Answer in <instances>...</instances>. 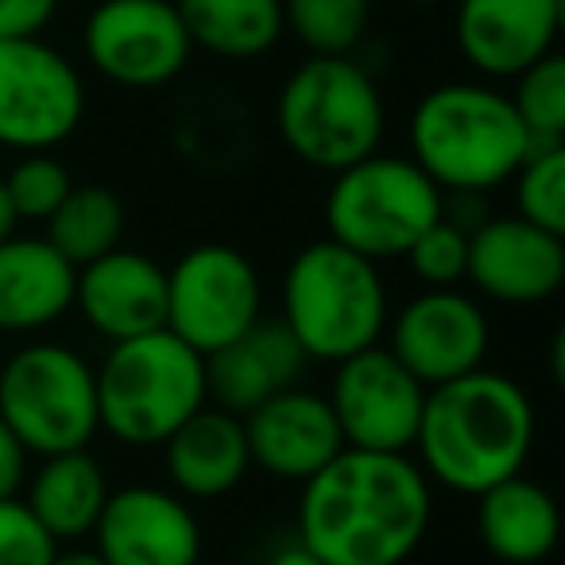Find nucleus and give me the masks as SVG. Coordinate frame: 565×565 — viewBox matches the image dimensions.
Wrapping results in <instances>:
<instances>
[{
  "label": "nucleus",
  "mask_w": 565,
  "mask_h": 565,
  "mask_svg": "<svg viewBox=\"0 0 565 565\" xmlns=\"http://www.w3.org/2000/svg\"><path fill=\"white\" fill-rule=\"evenodd\" d=\"M86 86L71 58L43 40L0 43V148L51 151L78 132Z\"/></svg>",
  "instance_id": "10"
},
{
  "label": "nucleus",
  "mask_w": 565,
  "mask_h": 565,
  "mask_svg": "<svg viewBox=\"0 0 565 565\" xmlns=\"http://www.w3.org/2000/svg\"><path fill=\"white\" fill-rule=\"evenodd\" d=\"M282 326L307 361L341 364L380 345L387 330V287L380 264L338 241H315L291 259L282 279Z\"/></svg>",
  "instance_id": "4"
},
{
  "label": "nucleus",
  "mask_w": 565,
  "mask_h": 565,
  "mask_svg": "<svg viewBox=\"0 0 565 565\" xmlns=\"http://www.w3.org/2000/svg\"><path fill=\"white\" fill-rule=\"evenodd\" d=\"M0 338H4V333H0ZM0 369H4V341H0Z\"/></svg>",
  "instance_id": "37"
},
{
  "label": "nucleus",
  "mask_w": 565,
  "mask_h": 565,
  "mask_svg": "<svg viewBox=\"0 0 565 565\" xmlns=\"http://www.w3.org/2000/svg\"><path fill=\"white\" fill-rule=\"evenodd\" d=\"M264 565H326V562H318L315 554H310L302 542H287V546H279L271 557H267Z\"/></svg>",
  "instance_id": "34"
},
{
  "label": "nucleus",
  "mask_w": 565,
  "mask_h": 565,
  "mask_svg": "<svg viewBox=\"0 0 565 565\" xmlns=\"http://www.w3.org/2000/svg\"><path fill=\"white\" fill-rule=\"evenodd\" d=\"M241 423L252 465H259L275 480H291V484H307L318 469H326L345 449L330 399L302 392L299 384L252 407Z\"/></svg>",
  "instance_id": "16"
},
{
  "label": "nucleus",
  "mask_w": 565,
  "mask_h": 565,
  "mask_svg": "<svg viewBox=\"0 0 565 565\" xmlns=\"http://www.w3.org/2000/svg\"><path fill=\"white\" fill-rule=\"evenodd\" d=\"M438 217H446V194L415 159L369 156L333 174L326 194L330 241L384 264L411 252V244Z\"/></svg>",
  "instance_id": "7"
},
{
  "label": "nucleus",
  "mask_w": 565,
  "mask_h": 565,
  "mask_svg": "<svg viewBox=\"0 0 565 565\" xmlns=\"http://www.w3.org/2000/svg\"><path fill=\"white\" fill-rule=\"evenodd\" d=\"M97 376V423L132 449L163 446L186 418L205 407V356L171 330L117 341Z\"/></svg>",
  "instance_id": "5"
},
{
  "label": "nucleus",
  "mask_w": 565,
  "mask_h": 565,
  "mask_svg": "<svg viewBox=\"0 0 565 565\" xmlns=\"http://www.w3.org/2000/svg\"><path fill=\"white\" fill-rule=\"evenodd\" d=\"M430 508L418 461L345 446L302 484L295 542L326 565H403L423 546Z\"/></svg>",
  "instance_id": "1"
},
{
  "label": "nucleus",
  "mask_w": 565,
  "mask_h": 565,
  "mask_svg": "<svg viewBox=\"0 0 565 565\" xmlns=\"http://www.w3.org/2000/svg\"><path fill=\"white\" fill-rule=\"evenodd\" d=\"M480 295L508 307H534L562 291L565 236L523 217H484L469 228V271Z\"/></svg>",
  "instance_id": "14"
},
{
  "label": "nucleus",
  "mask_w": 565,
  "mask_h": 565,
  "mask_svg": "<svg viewBox=\"0 0 565 565\" xmlns=\"http://www.w3.org/2000/svg\"><path fill=\"white\" fill-rule=\"evenodd\" d=\"M74 190V179L51 151L24 156L4 179V194L17 213V221H47L63 205V198Z\"/></svg>",
  "instance_id": "29"
},
{
  "label": "nucleus",
  "mask_w": 565,
  "mask_h": 565,
  "mask_svg": "<svg viewBox=\"0 0 565 565\" xmlns=\"http://www.w3.org/2000/svg\"><path fill=\"white\" fill-rule=\"evenodd\" d=\"M372 20V0H282V24L310 51L349 58L361 47Z\"/></svg>",
  "instance_id": "26"
},
{
  "label": "nucleus",
  "mask_w": 565,
  "mask_h": 565,
  "mask_svg": "<svg viewBox=\"0 0 565 565\" xmlns=\"http://www.w3.org/2000/svg\"><path fill=\"white\" fill-rule=\"evenodd\" d=\"M58 542L24 500H0V565H55Z\"/></svg>",
  "instance_id": "31"
},
{
  "label": "nucleus",
  "mask_w": 565,
  "mask_h": 565,
  "mask_svg": "<svg viewBox=\"0 0 565 565\" xmlns=\"http://www.w3.org/2000/svg\"><path fill=\"white\" fill-rule=\"evenodd\" d=\"M515 179V217L565 236V143H531Z\"/></svg>",
  "instance_id": "27"
},
{
  "label": "nucleus",
  "mask_w": 565,
  "mask_h": 565,
  "mask_svg": "<svg viewBox=\"0 0 565 565\" xmlns=\"http://www.w3.org/2000/svg\"><path fill=\"white\" fill-rule=\"evenodd\" d=\"M167 472L190 500H217L233 492L252 469L244 423L221 407H202L163 441Z\"/></svg>",
  "instance_id": "21"
},
{
  "label": "nucleus",
  "mask_w": 565,
  "mask_h": 565,
  "mask_svg": "<svg viewBox=\"0 0 565 565\" xmlns=\"http://www.w3.org/2000/svg\"><path fill=\"white\" fill-rule=\"evenodd\" d=\"M55 565H105V562H102V554H97V550H71V554H63V550H58Z\"/></svg>",
  "instance_id": "36"
},
{
  "label": "nucleus",
  "mask_w": 565,
  "mask_h": 565,
  "mask_svg": "<svg viewBox=\"0 0 565 565\" xmlns=\"http://www.w3.org/2000/svg\"><path fill=\"white\" fill-rule=\"evenodd\" d=\"M531 143H565V58L550 51L515 78L511 94Z\"/></svg>",
  "instance_id": "28"
},
{
  "label": "nucleus",
  "mask_w": 565,
  "mask_h": 565,
  "mask_svg": "<svg viewBox=\"0 0 565 565\" xmlns=\"http://www.w3.org/2000/svg\"><path fill=\"white\" fill-rule=\"evenodd\" d=\"M562 12L565 0H461L454 17L457 51L488 78H519L554 51Z\"/></svg>",
  "instance_id": "17"
},
{
  "label": "nucleus",
  "mask_w": 565,
  "mask_h": 565,
  "mask_svg": "<svg viewBox=\"0 0 565 565\" xmlns=\"http://www.w3.org/2000/svg\"><path fill=\"white\" fill-rule=\"evenodd\" d=\"M86 58L125 89H159L190 63L186 24L174 0H102L86 20Z\"/></svg>",
  "instance_id": "11"
},
{
  "label": "nucleus",
  "mask_w": 565,
  "mask_h": 565,
  "mask_svg": "<svg viewBox=\"0 0 565 565\" xmlns=\"http://www.w3.org/2000/svg\"><path fill=\"white\" fill-rule=\"evenodd\" d=\"M477 526L484 550L503 565H539L554 554L562 515L554 495L526 477H508L477 495Z\"/></svg>",
  "instance_id": "22"
},
{
  "label": "nucleus",
  "mask_w": 565,
  "mask_h": 565,
  "mask_svg": "<svg viewBox=\"0 0 565 565\" xmlns=\"http://www.w3.org/2000/svg\"><path fill=\"white\" fill-rule=\"evenodd\" d=\"M326 399L345 446L372 454H407L415 446L426 387L387 349L372 345L338 364Z\"/></svg>",
  "instance_id": "12"
},
{
  "label": "nucleus",
  "mask_w": 565,
  "mask_h": 565,
  "mask_svg": "<svg viewBox=\"0 0 565 565\" xmlns=\"http://www.w3.org/2000/svg\"><path fill=\"white\" fill-rule=\"evenodd\" d=\"M411 151L441 194H488L519 171L531 136L500 89L446 82L415 105Z\"/></svg>",
  "instance_id": "3"
},
{
  "label": "nucleus",
  "mask_w": 565,
  "mask_h": 565,
  "mask_svg": "<svg viewBox=\"0 0 565 565\" xmlns=\"http://www.w3.org/2000/svg\"><path fill=\"white\" fill-rule=\"evenodd\" d=\"M125 236V205L109 186H74L47 217V244L74 267L102 259L120 248Z\"/></svg>",
  "instance_id": "25"
},
{
  "label": "nucleus",
  "mask_w": 565,
  "mask_h": 565,
  "mask_svg": "<svg viewBox=\"0 0 565 565\" xmlns=\"http://www.w3.org/2000/svg\"><path fill=\"white\" fill-rule=\"evenodd\" d=\"M415 275L426 287H457L469 271V228L454 225L449 217H438L407 252Z\"/></svg>",
  "instance_id": "30"
},
{
  "label": "nucleus",
  "mask_w": 565,
  "mask_h": 565,
  "mask_svg": "<svg viewBox=\"0 0 565 565\" xmlns=\"http://www.w3.org/2000/svg\"><path fill=\"white\" fill-rule=\"evenodd\" d=\"M384 97L353 58L310 55L275 97V128L295 159L338 174L376 156L384 140Z\"/></svg>",
  "instance_id": "6"
},
{
  "label": "nucleus",
  "mask_w": 565,
  "mask_h": 565,
  "mask_svg": "<svg viewBox=\"0 0 565 565\" xmlns=\"http://www.w3.org/2000/svg\"><path fill=\"white\" fill-rule=\"evenodd\" d=\"M74 307L113 345L167 330V271L143 252L113 248L78 267Z\"/></svg>",
  "instance_id": "18"
},
{
  "label": "nucleus",
  "mask_w": 565,
  "mask_h": 565,
  "mask_svg": "<svg viewBox=\"0 0 565 565\" xmlns=\"http://www.w3.org/2000/svg\"><path fill=\"white\" fill-rule=\"evenodd\" d=\"M58 0H0V43L40 40L43 28L55 20Z\"/></svg>",
  "instance_id": "32"
},
{
  "label": "nucleus",
  "mask_w": 565,
  "mask_h": 565,
  "mask_svg": "<svg viewBox=\"0 0 565 565\" xmlns=\"http://www.w3.org/2000/svg\"><path fill=\"white\" fill-rule=\"evenodd\" d=\"M105 500H109V480L102 465L89 457V449H71L43 457L24 503L55 534V542H78L94 534Z\"/></svg>",
  "instance_id": "23"
},
{
  "label": "nucleus",
  "mask_w": 565,
  "mask_h": 565,
  "mask_svg": "<svg viewBox=\"0 0 565 565\" xmlns=\"http://www.w3.org/2000/svg\"><path fill=\"white\" fill-rule=\"evenodd\" d=\"M488 341V318L469 295L457 287H426L392 318L387 353L423 387H438L484 369Z\"/></svg>",
  "instance_id": "13"
},
{
  "label": "nucleus",
  "mask_w": 565,
  "mask_h": 565,
  "mask_svg": "<svg viewBox=\"0 0 565 565\" xmlns=\"http://www.w3.org/2000/svg\"><path fill=\"white\" fill-rule=\"evenodd\" d=\"M534 446V407L503 372L477 369L449 384L426 387L415 449L426 480L449 492L480 495L519 477Z\"/></svg>",
  "instance_id": "2"
},
{
  "label": "nucleus",
  "mask_w": 565,
  "mask_h": 565,
  "mask_svg": "<svg viewBox=\"0 0 565 565\" xmlns=\"http://www.w3.org/2000/svg\"><path fill=\"white\" fill-rule=\"evenodd\" d=\"M24 477H28V449L20 446V438L0 418V500L17 495Z\"/></svg>",
  "instance_id": "33"
},
{
  "label": "nucleus",
  "mask_w": 565,
  "mask_h": 565,
  "mask_svg": "<svg viewBox=\"0 0 565 565\" xmlns=\"http://www.w3.org/2000/svg\"><path fill=\"white\" fill-rule=\"evenodd\" d=\"M105 565H198L202 526L186 500L151 484L109 492L94 526Z\"/></svg>",
  "instance_id": "15"
},
{
  "label": "nucleus",
  "mask_w": 565,
  "mask_h": 565,
  "mask_svg": "<svg viewBox=\"0 0 565 565\" xmlns=\"http://www.w3.org/2000/svg\"><path fill=\"white\" fill-rule=\"evenodd\" d=\"M259 271L233 244H198L167 271V330L210 356L259 322Z\"/></svg>",
  "instance_id": "9"
},
{
  "label": "nucleus",
  "mask_w": 565,
  "mask_h": 565,
  "mask_svg": "<svg viewBox=\"0 0 565 565\" xmlns=\"http://www.w3.org/2000/svg\"><path fill=\"white\" fill-rule=\"evenodd\" d=\"M407 4H438V0H407Z\"/></svg>",
  "instance_id": "38"
},
{
  "label": "nucleus",
  "mask_w": 565,
  "mask_h": 565,
  "mask_svg": "<svg viewBox=\"0 0 565 565\" xmlns=\"http://www.w3.org/2000/svg\"><path fill=\"white\" fill-rule=\"evenodd\" d=\"M78 267L66 264L47 236L0 241V333H35L74 307Z\"/></svg>",
  "instance_id": "20"
},
{
  "label": "nucleus",
  "mask_w": 565,
  "mask_h": 565,
  "mask_svg": "<svg viewBox=\"0 0 565 565\" xmlns=\"http://www.w3.org/2000/svg\"><path fill=\"white\" fill-rule=\"evenodd\" d=\"M17 213H12L9 205V194H4V179H0V241H9L12 233H17Z\"/></svg>",
  "instance_id": "35"
},
{
  "label": "nucleus",
  "mask_w": 565,
  "mask_h": 565,
  "mask_svg": "<svg viewBox=\"0 0 565 565\" xmlns=\"http://www.w3.org/2000/svg\"><path fill=\"white\" fill-rule=\"evenodd\" d=\"M0 418L28 454L55 457L89 449L97 423V376L66 345H28L4 356Z\"/></svg>",
  "instance_id": "8"
},
{
  "label": "nucleus",
  "mask_w": 565,
  "mask_h": 565,
  "mask_svg": "<svg viewBox=\"0 0 565 565\" xmlns=\"http://www.w3.org/2000/svg\"><path fill=\"white\" fill-rule=\"evenodd\" d=\"M307 353L282 322H256L225 349L205 356V392L221 411L244 418L271 395L299 384Z\"/></svg>",
  "instance_id": "19"
},
{
  "label": "nucleus",
  "mask_w": 565,
  "mask_h": 565,
  "mask_svg": "<svg viewBox=\"0 0 565 565\" xmlns=\"http://www.w3.org/2000/svg\"><path fill=\"white\" fill-rule=\"evenodd\" d=\"M194 47L217 58H259L282 40V0H174Z\"/></svg>",
  "instance_id": "24"
}]
</instances>
